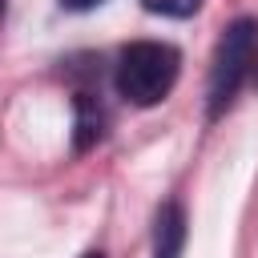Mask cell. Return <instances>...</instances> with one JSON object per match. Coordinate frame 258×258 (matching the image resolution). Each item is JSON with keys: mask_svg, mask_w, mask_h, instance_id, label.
<instances>
[{"mask_svg": "<svg viewBox=\"0 0 258 258\" xmlns=\"http://www.w3.org/2000/svg\"><path fill=\"white\" fill-rule=\"evenodd\" d=\"M177 69H181V52L165 40H133L121 48L117 56V93L137 105V109H149L157 101L169 97L173 81H177Z\"/></svg>", "mask_w": 258, "mask_h": 258, "instance_id": "6da1fadb", "label": "cell"}, {"mask_svg": "<svg viewBox=\"0 0 258 258\" xmlns=\"http://www.w3.org/2000/svg\"><path fill=\"white\" fill-rule=\"evenodd\" d=\"M254 56H258V20L242 16L234 20L222 40H218V52H214V64H210V117H222L230 109V101L238 97L242 81L250 77L254 69Z\"/></svg>", "mask_w": 258, "mask_h": 258, "instance_id": "7a4b0ae2", "label": "cell"}, {"mask_svg": "<svg viewBox=\"0 0 258 258\" xmlns=\"http://www.w3.org/2000/svg\"><path fill=\"white\" fill-rule=\"evenodd\" d=\"M185 250V210L181 202H165L153 218V258H181Z\"/></svg>", "mask_w": 258, "mask_h": 258, "instance_id": "3957f363", "label": "cell"}, {"mask_svg": "<svg viewBox=\"0 0 258 258\" xmlns=\"http://www.w3.org/2000/svg\"><path fill=\"white\" fill-rule=\"evenodd\" d=\"M73 109H77V133H73V145L85 153V149H93V145L101 141V133H105V109L97 105L93 93H77Z\"/></svg>", "mask_w": 258, "mask_h": 258, "instance_id": "277c9868", "label": "cell"}, {"mask_svg": "<svg viewBox=\"0 0 258 258\" xmlns=\"http://www.w3.org/2000/svg\"><path fill=\"white\" fill-rule=\"evenodd\" d=\"M141 4L157 16H194L202 8V0H141Z\"/></svg>", "mask_w": 258, "mask_h": 258, "instance_id": "5b68a950", "label": "cell"}, {"mask_svg": "<svg viewBox=\"0 0 258 258\" xmlns=\"http://www.w3.org/2000/svg\"><path fill=\"white\" fill-rule=\"evenodd\" d=\"M97 4H105V0H60V8H69V12H89Z\"/></svg>", "mask_w": 258, "mask_h": 258, "instance_id": "8992f818", "label": "cell"}, {"mask_svg": "<svg viewBox=\"0 0 258 258\" xmlns=\"http://www.w3.org/2000/svg\"><path fill=\"white\" fill-rule=\"evenodd\" d=\"M81 258H105V254H101V250H89V254H81Z\"/></svg>", "mask_w": 258, "mask_h": 258, "instance_id": "52a82bcc", "label": "cell"}, {"mask_svg": "<svg viewBox=\"0 0 258 258\" xmlns=\"http://www.w3.org/2000/svg\"><path fill=\"white\" fill-rule=\"evenodd\" d=\"M0 12H4V0H0Z\"/></svg>", "mask_w": 258, "mask_h": 258, "instance_id": "ba28073f", "label": "cell"}]
</instances>
